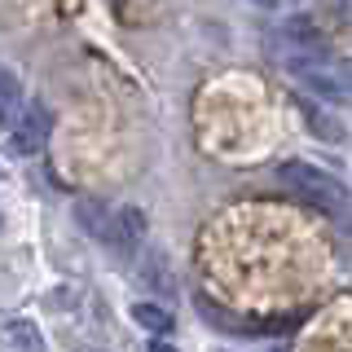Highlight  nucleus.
Returning <instances> with one entry per match:
<instances>
[{
	"label": "nucleus",
	"mask_w": 352,
	"mask_h": 352,
	"mask_svg": "<svg viewBox=\"0 0 352 352\" xmlns=\"http://www.w3.org/2000/svg\"><path fill=\"white\" fill-rule=\"evenodd\" d=\"M53 132V115L44 102H31L22 106V115L9 124V146H14V154H40L44 141H49Z\"/></svg>",
	"instance_id": "2"
},
{
	"label": "nucleus",
	"mask_w": 352,
	"mask_h": 352,
	"mask_svg": "<svg viewBox=\"0 0 352 352\" xmlns=\"http://www.w3.org/2000/svg\"><path fill=\"white\" fill-rule=\"evenodd\" d=\"M326 5H330V14H335L339 27H348V31H352V0H326Z\"/></svg>",
	"instance_id": "10"
},
{
	"label": "nucleus",
	"mask_w": 352,
	"mask_h": 352,
	"mask_svg": "<svg viewBox=\"0 0 352 352\" xmlns=\"http://www.w3.org/2000/svg\"><path fill=\"white\" fill-rule=\"evenodd\" d=\"M22 106H27V97H22L18 75L9 71V66H0V128L14 124V119L22 115Z\"/></svg>",
	"instance_id": "6"
},
{
	"label": "nucleus",
	"mask_w": 352,
	"mask_h": 352,
	"mask_svg": "<svg viewBox=\"0 0 352 352\" xmlns=\"http://www.w3.org/2000/svg\"><path fill=\"white\" fill-rule=\"evenodd\" d=\"M132 322L141 330H150V335H172V313L163 304H132Z\"/></svg>",
	"instance_id": "7"
},
{
	"label": "nucleus",
	"mask_w": 352,
	"mask_h": 352,
	"mask_svg": "<svg viewBox=\"0 0 352 352\" xmlns=\"http://www.w3.org/2000/svg\"><path fill=\"white\" fill-rule=\"evenodd\" d=\"M300 115H304V124H308V132H313V137H322V141H344L348 132H344V124H339V119H330L322 106L317 102H308V97H300Z\"/></svg>",
	"instance_id": "5"
},
{
	"label": "nucleus",
	"mask_w": 352,
	"mask_h": 352,
	"mask_svg": "<svg viewBox=\"0 0 352 352\" xmlns=\"http://www.w3.org/2000/svg\"><path fill=\"white\" fill-rule=\"evenodd\" d=\"M137 278L146 282L154 295H172V291H176L172 264H168V256H163V251H146V256H141V264H137Z\"/></svg>",
	"instance_id": "4"
},
{
	"label": "nucleus",
	"mask_w": 352,
	"mask_h": 352,
	"mask_svg": "<svg viewBox=\"0 0 352 352\" xmlns=\"http://www.w3.org/2000/svg\"><path fill=\"white\" fill-rule=\"evenodd\" d=\"M75 212H80V225L88 229V234L102 238V229H106V207H102V203H80Z\"/></svg>",
	"instance_id": "9"
},
{
	"label": "nucleus",
	"mask_w": 352,
	"mask_h": 352,
	"mask_svg": "<svg viewBox=\"0 0 352 352\" xmlns=\"http://www.w3.org/2000/svg\"><path fill=\"white\" fill-rule=\"evenodd\" d=\"M102 242L115 256H132V251L146 242V212H141V207H119L115 216H106Z\"/></svg>",
	"instance_id": "3"
},
{
	"label": "nucleus",
	"mask_w": 352,
	"mask_h": 352,
	"mask_svg": "<svg viewBox=\"0 0 352 352\" xmlns=\"http://www.w3.org/2000/svg\"><path fill=\"white\" fill-rule=\"evenodd\" d=\"M0 229H5V216H0Z\"/></svg>",
	"instance_id": "12"
},
{
	"label": "nucleus",
	"mask_w": 352,
	"mask_h": 352,
	"mask_svg": "<svg viewBox=\"0 0 352 352\" xmlns=\"http://www.w3.org/2000/svg\"><path fill=\"white\" fill-rule=\"evenodd\" d=\"M5 335H9V344H18V348H44L40 330L31 326V322H9V326H5Z\"/></svg>",
	"instance_id": "8"
},
{
	"label": "nucleus",
	"mask_w": 352,
	"mask_h": 352,
	"mask_svg": "<svg viewBox=\"0 0 352 352\" xmlns=\"http://www.w3.org/2000/svg\"><path fill=\"white\" fill-rule=\"evenodd\" d=\"M278 181H282L291 194H300L304 203H313L322 216H339V220L352 216V194H348V185L335 181V176L322 172V168H313V163L286 159L282 168H278Z\"/></svg>",
	"instance_id": "1"
},
{
	"label": "nucleus",
	"mask_w": 352,
	"mask_h": 352,
	"mask_svg": "<svg viewBox=\"0 0 352 352\" xmlns=\"http://www.w3.org/2000/svg\"><path fill=\"white\" fill-rule=\"evenodd\" d=\"M251 5H260V9H278V0H251Z\"/></svg>",
	"instance_id": "11"
}]
</instances>
